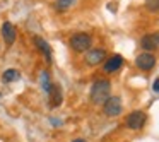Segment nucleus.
<instances>
[{
	"mask_svg": "<svg viewBox=\"0 0 159 142\" xmlns=\"http://www.w3.org/2000/svg\"><path fill=\"white\" fill-rule=\"evenodd\" d=\"M111 82L106 79H99L91 86V101L94 104H104V101L110 98Z\"/></svg>",
	"mask_w": 159,
	"mask_h": 142,
	"instance_id": "f257e3e1",
	"label": "nucleus"
},
{
	"mask_svg": "<svg viewBox=\"0 0 159 142\" xmlns=\"http://www.w3.org/2000/svg\"><path fill=\"white\" fill-rule=\"evenodd\" d=\"M70 48L74 50V52H87V50H91V46H93V38H91L87 33H75V34L70 38Z\"/></svg>",
	"mask_w": 159,
	"mask_h": 142,
	"instance_id": "f03ea898",
	"label": "nucleus"
},
{
	"mask_svg": "<svg viewBox=\"0 0 159 142\" xmlns=\"http://www.w3.org/2000/svg\"><path fill=\"white\" fill-rule=\"evenodd\" d=\"M145 120H147V117H145L144 111H140V110L132 111L127 117V127L130 128V130H140L145 125Z\"/></svg>",
	"mask_w": 159,
	"mask_h": 142,
	"instance_id": "7ed1b4c3",
	"label": "nucleus"
},
{
	"mask_svg": "<svg viewBox=\"0 0 159 142\" xmlns=\"http://www.w3.org/2000/svg\"><path fill=\"white\" fill-rule=\"evenodd\" d=\"M103 111L106 117H118L121 113V101L116 96H110L103 104Z\"/></svg>",
	"mask_w": 159,
	"mask_h": 142,
	"instance_id": "20e7f679",
	"label": "nucleus"
},
{
	"mask_svg": "<svg viewBox=\"0 0 159 142\" xmlns=\"http://www.w3.org/2000/svg\"><path fill=\"white\" fill-rule=\"evenodd\" d=\"M106 60V52L101 48H91L86 53V63L87 65H99L101 62Z\"/></svg>",
	"mask_w": 159,
	"mask_h": 142,
	"instance_id": "39448f33",
	"label": "nucleus"
},
{
	"mask_svg": "<svg viewBox=\"0 0 159 142\" xmlns=\"http://www.w3.org/2000/svg\"><path fill=\"white\" fill-rule=\"evenodd\" d=\"M135 65H137L140 70H151L152 67L156 65V57L152 55V53H149V52L140 53V55L135 58Z\"/></svg>",
	"mask_w": 159,
	"mask_h": 142,
	"instance_id": "423d86ee",
	"label": "nucleus"
},
{
	"mask_svg": "<svg viewBox=\"0 0 159 142\" xmlns=\"http://www.w3.org/2000/svg\"><path fill=\"white\" fill-rule=\"evenodd\" d=\"M140 46L145 52H152V50L159 48V33H149L140 39Z\"/></svg>",
	"mask_w": 159,
	"mask_h": 142,
	"instance_id": "0eeeda50",
	"label": "nucleus"
},
{
	"mask_svg": "<svg viewBox=\"0 0 159 142\" xmlns=\"http://www.w3.org/2000/svg\"><path fill=\"white\" fill-rule=\"evenodd\" d=\"M50 94V108H58L63 101V93H62V87L58 84H52L48 91Z\"/></svg>",
	"mask_w": 159,
	"mask_h": 142,
	"instance_id": "6e6552de",
	"label": "nucleus"
},
{
	"mask_svg": "<svg viewBox=\"0 0 159 142\" xmlns=\"http://www.w3.org/2000/svg\"><path fill=\"white\" fill-rule=\"evenodd\" d=\"M121 65H123V57L121 55H113V57H110V58L104 60V72H108V74L116 72Z\"/></svg>",
	"mask_w": 159,
	"mask_h": 142,
	"instance_id": "1a4fd4ad",
	"label": "nucleus"
},
{
	"mask_svg": "<svg viewBox=\"0 0 159 142\" xmlns=\"http://www.w3.org/2000/svg\"><path fill=\"white\" fill-rule=\"evenodd\" d=\"M33 41H34L36 48H38L39 52L43 53V55H45L46 63L50 65V63H52V48H50V45H48V43H46L43 38H39V36H34V39H33Z\"/></svg>",
	"mask_w": 159,
	"mask_h": 142,
	"instance_id": "9d476101",
	"label": "nucleus"
},
{
	"mask_svg": "<svg viewBox=\"0 0 159 142\" xmlns=\"http://www.w3.org/2000/svg\"><path fill=\"white\" fill-rule=\"evenodd\" d=\"M2 36H4V41L11 46L12 43L16 41V36H17L16 26L12 24V22H4V26H2Z\"/></svg>",
	"mask_w": 159,
	"mask_h": 142,
	"instance_id": "9b49d317",
	"label": "nucleus"
},
{
	"mask_svg": "<svg viewBox=\"0 0 159 142\" xmlns=\"http://www.w3.org/2000/svg\"><path fill=\"white\" fill-rule=\"evenodd\" d=\"M19 77H21L19 70L9 69V70H5V72H4V76H2V80H4V82H16V80H19Z\"/></svg>",
	"mask_w": 159,
	"mask_h": 142,
	"instance_id": "f8f14e48",
	"label": "nucleus"
},
{
	"mask_svg": "<svg viewBox=\"0 0 159 142\" xmlns=\"http://www.w3.org/2000/svg\"><path fill=\"white\" fill-rule=\"evenodd\" d=\"M39 84H41V87H43L45 93H48L50 87H52V82H50V74L46 72V70H43V72L39 74Z\"/></svg>",
	"mask_w": 159,
	"mask_h": 142,
	"instance_id": "ddd939ff",
	"label": "nucleus"
},
{
	"mask_svg": "<svg viewBox=\"0 0 159 142\" xmlns=\"http://www.w3.org/2000/svg\"><path fill=\"white\" fill-rule=\"evenodd\" d=\"M72 4H74V0H57L55 4H53V7H55L57 11L63 12V11H67Z\"/></svg>",
	"mask_w": 159,
	"mask_h": 142,
	"instance_id": "4468645a",
	"label": "nucleus"
},
{
	"mask_svg": "<svg viewBox=\"0 0 159 142\" xmlns=\"http://www.w3.org/2000/svg\"><path fill=\"white\" fill-rule=\"evenodd\" d=\"M147 9L152 12H159V0H147Z\"/></svg>",
	"mask_w": 159,
	"mask_h": 142,
	"instance_id": "2eb2a0df",
	"label": "nucleus"
},
{
	"mask_svg": "<svg viewBox=\"0 0 159 142\" xmlns=\"http://www.w3.org/2000/svg\"><path fill=\"white\" fill-rule=\"evenodd\" d=\"M152 89H154L156 93H159V79L154 80V84H152Z\"/></svg>",
	"mask_w": 159,
	"mask_h": 142,
	"instance_id": "dca6fc26",
	"label": "nucleus"
},
{
	"mask_svg": "<svg viewBox=\"0 0 159 142\" xmlns=\"http://www.w3.org/2000/svg\"><path fill=\"white\" fill-rule=\"evenodd\" d=\"M72 142H86L84 139H75V140H72Z\"/></svg>",
	"mask_w": 159,
	"mask_h": 142,
	"instance_id": "f3484780",
	"label": "nucleus"
}]
</instances>
